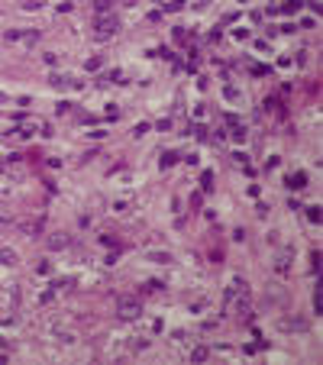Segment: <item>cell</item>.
<instances>
[{"label": "cell", "mask_w": 323, "mask_h": 365, "mask_svg": "<svg viewBox=\"0 0 323 365\" xmlns=\"http://www.w3.org/2000/svg\"><path fill=\"white\" fill-rule=\"evenodd\" d=\"M42 4H45V0H23V7H26V10H39Z\"/></svg>", "instance_id": "cell-6"}, {"label": "cell", "mask_w": 323, "mask_h": 365, "mask_svg": "<svg viewBox=\"0 0 323 365\" xmlns=\"http://www.w3.org/2000/svg\"><path fill=\"white\" fill-rule=\"evenodd\" d=\"M142 314V304L136 298H120V317H126V320H133V317Z\"/></svg>", "instance_id": "cell-2"}, {"label": "cell", "mask_w": 323, "mask_h": 365, "mask_svg": "<svg viewBox=\"0 0 323 365\" xmlns=\"http://www.w3.org/2000/svg\"><path fill=\"white\" fill-rule=\"evenodd\" d=\"M0 262H4V265H13V262H17V255H13L10 249H0Z\"/></svg>", "instance_id": "cell-5"}, {"label": "cell", "mask_w": 323, "mask_h": 365, "mask_svg": "<svg viewBox=\"0 0 323 365\" xmlns=\"http://www.w3.org/2000/svg\"><path fill=\"white\" fill-rule=\"evenodd\" d=\"M7 39H10V42H26V45H33V42H39V33H10Z\"/></svg>", "instance_id": "cell-3"}, {"label": "cell", "mask_w": 323, "mask_h": 365, "mask_svg": "<svg viewBox=\"0 0 323 365\" xmlns=\"http://www.w3.org/2000/svg\"><path fill=\"white\" fill-rule=\"evenodd\" d=\"M117 26H120V20L113 17V13H101L97 23H94V33H97V39H110L117 33Z\"/></svg>", "instance_id": "cell-1"}, {"label": "cell", "mask_w": 323, "mask_h": 365, "mask_svg": "<svg viewBox=\"0 0 323 365\" xmlns=\"http://www.w3.org/2000/svg\"><path fill=\"white\" fill-rule=\"evenodd\" d=\"M68 246V239H65V233H55V236L49 239V249H65Z\"/></svg>", "instance_id": "cell-4"}, {"label": "cell", "mask_w": 323, "mask_h": 365, "mask_svg": "<svg viewBox=\"0 0 323 365\" xmlns=\"http://www.w3.org/2000/svg\"><path fill=\"white\" fill-rule=\"evenodd\" d=\"M149 259H152V262H168V255H165V252H149Z\"/></svg>", "instance_id": "cell-7"}]
</instances>
